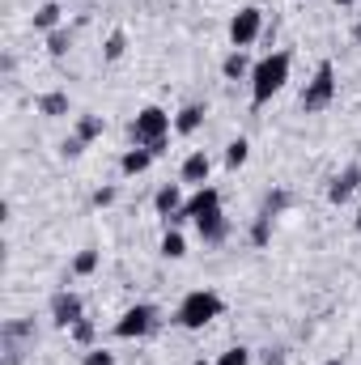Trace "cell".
Returning a JSON list of instances; mask_svg holds the SVG:
<instances>
[{"label":"cell","mask_w":361,"mask_h":365,"mask_svg":"<svg viewBox=\"0 0 361 365\" xmlns=\"http://www.w3.org/2000/svg\"><path fill=\"white\" fill-rule=\"evenodd\" d=\"M289 51H272V56H264L255 68H251V102L255 106H264V102H272L276 93L285 90V81H289Z\"/></svg>","instance_id":"6da1fadb"},{"label":"cell","mask_w":361,"mask_h":365,"mask_svg":"<svg viewBox=\"0 0 361 365\" xmlns=\"http://www.w3.org/2000/svg\"><path fill=\"white\" fill-rule=\"evenodd\" d=\"M221 310H225L221 293H213V289H191L179 302V310H175V323H179L183 331H200V327H208L213 319H221Z\"/></svg>","instance_id":"7a4b0ae2"},{"label":"cell","mask_w":361,"mask_h":365,"mask_svg":"<svg viewBox=\"0 0 361 365\" xmlns=\"http://www.w3.org/2000/svg\"><path fill=\"white\" fill-rule=\"evenodd\" d=\"M332 98H336V64H332V60H319L315 77L306 81V90L298 98V106H302L306 115H315V110H327Z\"/></svg>","instance_id":"3957f363"},{"label":"cell","mask_w":361,"mask_h":365,"mask_svg":"<svg viewBox=\"0 0 361 365\" xmlns=\"http://www.w3.org/2000/svg\"><path fill=\"white\" fill-rule=\"evenodd\" d=\"M158 323H162V310H158L153 302H136V306H128V310L119 314L115 336H119V340H141V336H153Z\"/></svg>","instance_id":"277c9868"},{"label":"cell","mask_w":361,"mask_h":365,"mask_svg":"<svg viewBox=\"0 0 361 365\" xmlns=\"http://www.w3.org/2000/svg\"><path fill=\"white\" fill-rule=\"evenodd\" d=\"M171 128H175V115H171V110H162V106H141L136 119H132V140H136V145H158V140L171 136Z\"/></svg>","instance_id":"5b68a950"},{"label":"cell","mask_w":361,"mask_h":365,"mask_svg":"<svg viewBox=\"0 0 361 365\" xmlns=\"http://www.w3.org/2000/svg\"><path fill=\"white\" fill-rule=\"evenodd\" d=\"M260 34H264V9L247 4V9H238V13L230 17V43H234L238 51H243V47H251Z\"/></svg>","instance_id":"8992f818"},{"label":"cell","mask_w":361,"mask_h":365,"mask_svg":"<svg viewBox=\"0 0 361 365\" xmlns=\"http://www.w3.org/2000/svg\"><path fill=\"white\" fill-rule=\"evenodd\" d=\"M81 319H86V302H81L73 289H60V293L51 297V323L68 331V327H73V323H81Z\"/></svg>","instance_id":"52a82bcc"},{"label":"cell","mask_w":361,"mask_h":365,"mask_svg":"<svg viewBox=\"0 0 361 365\" xmlns=\"http://www.w3.org/2000/svg\"><path fill=\"white\" fill-rule=\"evenodd\" d=\"M195 234L204 238V247H221V242H225V234H230L225 212H221V208H208L204 217H195Z\"/></svg>","instance_id":"ba28073f"},{"label":"cell","mask_w":361,"mask_h":365,"mask_svg":"<svg viewBox=\"0 0 361 365\" xmlns=\"http://www.w3.org/2000/svg\"><path fill=\"white\" fill-rule=\"evenodd\" d=\"M357 187H361V166H345L336 179L327 182V200H332V204H345Z\"/></svg>","instance_id":"9c48e42d"},{"label":"cell","mask_w":361,"mask_h":365,"mask_svg":"<svg viewBox=\"0 0 361 365\" xmlns=\"http://www.w3.org/2000/svg\"><path fill=\"white\" fill-rule=\"evenodd\" d=\"M153 158H158L153 149H145V145H132V149L119 158V175H123V179H136V175H145V170L153 166Z\"/></svg>","instance_id":"30bf717a"},{"label":"cell","mask_w":361,"mask_h":365,"mask_svg":"<svg viewBox=\"0 0 361 365\" xmlns=\"http://www.w3.org/2000/svg\"><path fill=\"white\" fill-rule=\"evenodd\" d=\"M208 175H213V158H208L204 149L187 153V162H183L179 179H183V182H195V187H204V182H208Z\"/></svg>","instance_id":"8fae6325"},{"label":"cell","mask_w":361,"mask_h":365,"mask_svg":"<svg viewBox=\"0 0 361 365\" xmlns=\"http://www.w3.org/2000/svg\"><path fill=\"white\" fill-rule=\"evenodd\" d=\"M183 204H187V200H183V187H179V182H166V187L153 195V208H158V217H162V221H166L171 212H179Z\"/></svg>","instance_id":"7c38bea8"},{"label":"cell","mask_w":361,"mask_h":365,"mask_svg":"<svg viewBox=\"0 0 361 365\" xmlns=\"http://www.w3.org/2000/svg\"><path fill=\"white\" fill-rule=\"evenodd\" d=\"M251 68H255V64H251V60H247V51H238V47H234V51L221 60V73H225V81H251Z\"/></svg>","instance_id":"4fadbf2b"},{"label":"cell","mask_w":361,"mask_h":365,"mask_svg":"<svg viewBox=\"0 0 361 365\" xmlns=\"http://www.w3.org/2000/svg\"><path fill=\"white\" fill-rule=\"evenodd\" d=\"M204 115H208V110H204V102H187L179 115H175V132H179V136H191V132H200Z\"/></svg>","instance_id":"5bb4252c"},{"label":"cell","mask_w":361,"mask_h":365,"mask_svg":"<svg viewBox=\"0 0 361 365\" xmlns=\"http://www.w3.org/2000/svg\"><path fill=\"white\" fill-rule=\"evenodd\" d=\"M60 13H64V9H60L56 0L39 4V9H34V30H47V34H51V30H60Z\"/></svg>","instance_id":"9a60e30c"},{"label":"cell","mask_w":361,"mask_h":365,"mask_svg":"<svg viewBox=\"0 0 361 365\" xmlns=\"http://www.w3.org/2000/svg\"><path fill=\"white\" fill-rule=\"evenodd\" d=\"M39 115H47V119H56V115H68V93H64V90L43 93V98H39Z\"/></svg>","instance_id":"2e32d148"},{"label":"cell","mask_w":361,"mask_h":365,"mask_svg":"<svg viewBox=\"0 0 361 365\" xmlns=\"http://www.w3.org/2000/svg\"><path fill=\"white\" fill-rule=\"evenodd\" d=\"M247 158H251V145H247V136H238V140H230V145H225V170H238V166H247Z\"/></svg>","instance_id":"e0dca14e"},{"label":"cell","mask_w":361,"mask_h":365,"mask_svg":"<svg viewBox=\"0 0 361 365\" xmlns=\"http://www.w3.org/2000/svg\"><path fill=\"white\" fill-rule=\"evenodd\" d=\"M123 51H128V34L123 30H111L106 34V47H102V60L115 64V60H123Z\"/></svg>","instance_id":"ac0fdd59"},{"label":"cell","mask_w":361,"mask_h":365,"mask_svg":"<svg viewBox=\"0 0 361 365\" xmlns=\"http://www.w3.org/2000/svg\"><path fill=\"white\" fill-rule=\"evenodd\" d=\"M102 132H106V119H102V115H81V119H77V136H81L86 145L98 140Z\"/></svg>","instance_id":"d6986e66"},{"label":"cell","mask_w":361,"mask_h":365,"mask_svg":"<svg viewBox=\"0 0 361 365\" xmlns=\"http://www.w3.org/2000/svg\"><path fill=\"white\" fill-rule=\"evenodd\" d=\"M285 208H289V191H280V187H276V191H268V200H264L260 217H272V221H276V217H280Z\"/></svg>","instance_id":"ffe728a7"},{"label":"cell","mask_w":361,"mask_h":365,"mask_svg":"<svg viewBox=\"0 0 361 365\" xmlns=\"http://www.w3.org/2000/svg\"><path fill=\"white\" fill-rule=\"evenodd\" d=\"M162 255H166V259H183V255H187V242H183L179 230H166V234H162Z\"/></svg>","instance_id":"44dd1931"},{"label":"cell","mask_w":361,"mask_h":365,"mask_svg":"<svg viewBox=\"0 0 361 365\" xmlns=\"http://www.w3.org/2000/svg\"><path fill=\"white\" fill-rule=\"evenodd\" d=\"M98 259H102V255H98L93 247H86V251L73 259V276H93V272H98Z\"/></svg>","instance_id":"7402d4cb"},{"label":"cell","mask_w":361,"mask_h":365,"mask_svg":"<svg viewBox=\"0 0 361 365\" xmlns=\"http://www.w3.org/2000/svg\"><path fill=\"white\" fill-rule=\"evenodd\" d=\"M68 47H73V30H51V34H47V51H51L56 60H60Z\"/></svg>","instance_id":"603a6c76"},{"label":"cell","mask_w":361,"mask_h":365,"mask_svg":"<svg viewBox=\"0 0 361 365\" xmlns=\"http://www.w3.org/2000/svg\"><path fill=\"white\" fill-rule=\"evenodd\" d=\"M251 242H255V247H268L272 242V217H260V212H255V221H251Z\"/></svg>","instance_id":"cb8c5ba5"},{"label":"cell","mask_w":361,"mask_h":365,"mask_svg":"<svg viewBox=\"0 0 361 365\" xmlns=\"http://www.w3.org/2000/svg\"><path fill=\"white\" fill-rule=\"evenodd\" d=\"M68 336H73L81 349H93V336H98V327H93L90 319H81V323H73V327H68Z\"/></svg>","instance_id":"d4e9b609"},{"label":"cell","mask_w":361,"mask_h":365,"mask_svg":"<svg viewBox=\"0 0 361 365\" xmlns=\"http://www.w3.org/2000/svg\"><path fill=\"white\" fill-rule=\"evenodd\" d=\"M251 349H243V344H234V349H225L221 357H217V365H251Z\"/></svg>","instance_id":"484cf974"},{"label":"cell","mask_w":361,"mask_h":365,"mask_svg":"<svg viewBox=\"0 0 361 365\" xmlns=\"http://www.w3.org/2000/svg\"><path fill=\"white\" fill-rule=\"evenodd\" d=\"M81 365H115V353H106V349H86Z\"/></svg>","instance_id":"4316f807"},{"label":"cell","mask_w":361,"mask_h":365,"mask_svg":"<svg viewBox=\"0 0 361 365\" xmlns=\"http://www.w3.org/2000/svg\"><path fill=\"white\" fill-rule=\"evenodd\" d=\"M60 153H64V158H81V153H86V140H81V136H68V140L60 145Z\"/></svg>","instance_id":"83f0119b"},{"label":"cell","mask_w":361,"mask_h":365,"mask_svg":"<svg viewBox=\"0 0 361 365\" xmlns=\"http://www.w3.org/2000/svg\"><path fill=\"white\" fill-rule=\"evenodd\" d=\"M115 195H119L115 187H98V191H93V208H111V204H115Z\"/></svg>","instance_id":"f1b7e54d"},{"label":"cell","mask_w":361,"mask_h":365,"mask_svg":"<svg viewBox=\"0 0 361 365\" xmlns=\"http://www.w3.org/2000/svg\"><path fill=\"white\" fill-rule=\"evenodd\" d=\"M260 361H264V365H285V349H264V353H260Z\"/></svg>","instance_id":"f546056e"},{"label":"cell","mask_w":361,"mask_h":365,"mask_svg":"<svg viewBox=\"0 0 361 365\" xmlns=\"http://www.w3.org/2000/svg\"><path fill=\"white\" fill-rule=\"evenodd\" d=\"M353 43H361V21L353 26Z\"/></svg>","instance_id":"4dcf8cb0"},{"label":"cell","mask_w":361,"mask_h":365,"mask_svg":"<svg viewBox=\"0 0 361 365\" xmlns=\"http://www.w3.org/2000/svg\"><path fill=\"white\" fill-rule=\"evenodd\" d=\"M336 4H340V9H349V4H357V0H336Z\"/></svg>","instance_id":"1f68e13d"},{"label":"cell","mask_w":361,"mask_h":365,"mask_svg":"<svg viewBox=\"0 0 361 365\" xmlns=\"http://www.w3.org/2000/svg\"><path fill=\"white\" fill-rule=\"evenodd\" d=\"M191 365H217V361H204V357H200V361H191Z\"/></svg>","instance_id":"d6a6232c"},{"label":"cell","mask_w":361,"mask_h":365,"mask_svg":"<svg viewBox=\"0 0 361 365\" xmlns=\"http://www.w3.org/2000/svg\"><path fill=\"white\" fill-rule=\"evenodd\" d=\"M323 365H345V361H336V357H332V361H323Z\"/></svg>","instance_id":"836d02e7"},{"label":"cell","mask_w":361,"mask_h":365,"mask_svg":"<svg viewBox=\"0 0 361 365\" xmlns=\"http://www.w3.org/2000/svg\"><path fill=\"white\" fill-rule=\"evenodd\" d=\"M357 230H361V208H357Z\"/></svg>","instance_id":"e575fe53"}]
</instances>
